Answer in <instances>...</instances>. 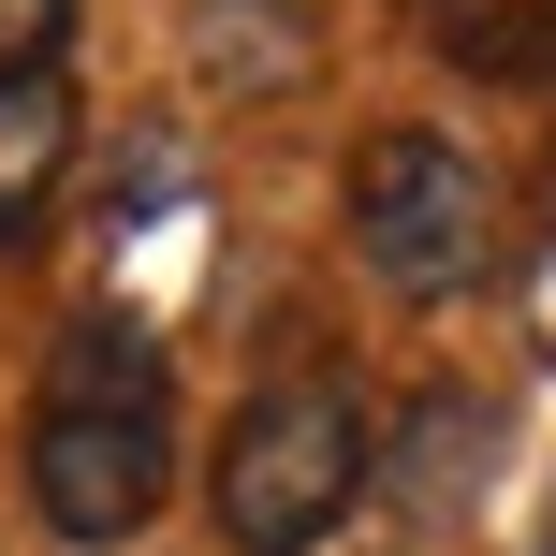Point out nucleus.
Returning <instances> with one entry per match:
<instances>
[{
  "instance_id": "3",
  "label": "nucleus",
  "mask_w": 556,
  "mask_h": 556,
  "mask_svg": "<svg viewBox=\"0 0 556 556\" xmlns=\"http://www.w3.org/2000/svg\"><path fill=\"white\" fill-rule=\"evenodd\" d=\"M352 250L381 293H469L483 264H498V176L469 162L454 132H425V117H395V132L352 147Z\"/></svg>"
},
{
  "instance_id": "1",
  "label": "nucleus",
  "mask_w": 556,
  "mask_h": 556,
  "mask_svg": "<svg viewBox=\"0 0 556 556\" xmlns=\"http://www.w3.org/2000/svg\"><path fill=\"white\" fill-rule=\"evenodd\" d=\"M29 498L74 556L147 542V513L176 498V366L132 307H88L45 352V395H29Z\"/></svg>"
},
{
  "instance_id": "4",
  "label": "nucleus",
  "mask_w": 556,
  "mask_h": 556,
  "mask_svg": "<svg viewBox=\"0 0 556 556\" xmlns=\"http://www.w3.org/2000/svg\"><path fill=\"white\" fill-rule=\"evenodd\" d=\"M59 176H74V74L45 59V74H0V250L59 205Z\"/></svg>"
},
{
  "instance_id": "2",
  "label": "nucleus",
  "mask_w": 556,
  "mask_h": 556,
  "mask_svg": "<svg viewBox=\"0 0 556 556\" xmlns=\"http://www.w3.org/2000/svg\"><path fill=\"white\" fill-rule=\"evenodd\" d=\"M366 469H381V425H366V395L337 381V366H293V381H264L250 410L220 425V469H205V513H220L235 556H323L352 528Z\"/></svg>"
},
{
  "instance_id": "5",
  "label": "nucleus",
  "mask_w": 556,
  "mask_h": 556,
  "mask_svg": "<svg viewBox=\"0 0 556 556\" xmlns=\"http://www.w3.org/2000/svg\"><path fill=\"white\" fill-rule=\"evenodd\" d=\"M74 15H88V0H0V74H45V59H74Z\"/></svg>"
}]
</instances>
